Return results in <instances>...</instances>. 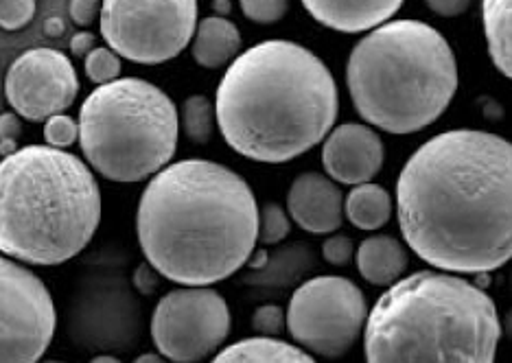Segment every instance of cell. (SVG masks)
<instances>
[{"label":"cell","mask_w":512,"mask_h":363,"mask_svg":"<svg viewBox=\"0 0 512 363\" xmlns=\"http://www.w3.org/2000/svg\"><path fill=\"white\" fill-rule=\"evenodd\" d=\"M44 140L46 145L64 149L79 140V125L68 114H55L44 121Z\"/></svg>","instance_id":"obj_26"},{"label":"cell","mask_w":512,"mask_h":363,"mask_svg":"<svg viewBox=\"0 0 512 363\" xmlns=\"http://www.w3.org/2000/svg\"><path fill=\"white\" fill-rule=\"evenodd\" d=\"M232 329L226 298L211 287H182L162 296L151 315V339L173 363H200L224 346Z\"/></svg>","instance_id":"obj_10"},{"label":"cell","mask_w":512,"mask_h":363,"mask_svg":"<svg viewBox=\"0 0 512 363\" xmlns=\"http://www.w3.org/2000/svg\"><path fill=\"white\" fill-rule=\"evenodd\" d=\"M92 49H97V38L90 31H81V33L73 35V40H71L73 55L86 57Z\"/></svg>","instance_id":"obj_33"},{"label":"cell","mask_w":512,"mask_h":363,"mask_svg":"<svg viewBox=\"0 0 512 363\" xmlns=\"http://www.w3.org/2000/svg\"><path fill=\"white\" fill-rule=\"evenodd\" d=\"M322 27L340 33H364L386 25L405 0H300Z\"/></svg>","instance_id":"obj_15"},{"label":"cell","mask_w":512,"mask_h":363,"mask_svg":"<svg viewBox=\"0 0 512 363\" xmlns=\"http://www.w3.org/2000/svg\"><path fill=\"white\" fill-rule=\"evenodd\" d=\"M287 213L309 234H333L344 224V195L329 175L300 173L289 186Z\"/></svg>","instance_id":"obj_14"},{"label":"cell","mask_w":512,"mask_h":363,"mask_svg":"<svg viewBox=\"0 0 512 363\" xmlns=\"http://www.w3.org/2000/svg\"><path fill=\"white\" fill-rule=\"evenodd\" d=\"M22 134V125L16 112H7L0 116V154L9 156L16 151V143Z\"/></svg>","instance_id":"obj_29"},{"label":"cell","mask_w":512,"mask_h":363,"mask_svg":"<svg viewBox=\"0 0 512 363\" xmlns=\"http://www.w3.org/2000/svg\"><path fill=\"white\" fill-rule=\"evenodd\" d=\"M77 125L88 165L110 182L134 184L171 162L178 149L180 112L165 90L125 77L92 90Z\"/></svg>","instance_id":"obj_7"},{"label":"cell","mask_w":512,"mask_h":363,"mask_svg":"<svg viewBox=\"0 0 512 363\" xmlns=\"http://www.w3.org/2000/svg\"><path fill=\"white\" fill-rule=\"evenodd\" d=\"M90 363H123L121 359H116L112 355H101V357H95Z\"/></svg>","instance_id":"obj_35"},{"label":"cell","mask_w":512,"mask_h":363,"mask_svg":"<svg viewBox=\"0 0 512 363\" xmlns=\"http://www.w3.org/2000/svg\"><path fill=\"white\" fill-rule=\"evenodd\" d=\"M510 294H512V274H510Z\"/></svg>","instance_id":"obj_36"},{"label":"cell","mask_w":512,"mask_h":363,"mask_svg":"<svg viewBox=\"0 0 512 363\" xmlns=\"http://www.w3.org/2000/svg\"><path fill=\"white\" fill-rule=\"evenodd\" d=\"M241 51V33L235 22L221 16H208L197 22L191 40L193 60L202 68L217 70L237 60Z\"/></svg>","instance_id":"obj_17"},{"label":"cell","mask_w":512,"mask_h":363,"mask_svg":"<svg viewBox=\"0 0 512 363\" xmlns=\"http://www.w3.org/2000/svg\"><path fill=\"white\" fill-rule=\"evenodd\" d=\"M101 191L71 151L20 147L0 160V252L29 265H62L95 237Z\"/></svg>","instance_id":"obj_5"},{"label":"cell","mask_w":512,"mask_h":363,"mask_svg":"<svg viewBox=\"0 0 512 363\" xmlns=\"http://www.w3.org/2000/svg\"><path fill=\"white\" fill-rule=\"evenodd\" d=\"M134 285L138 291H143L145 296L154 294L158 289V272L145 261L143 265H138V269L134 272Z\"/></svg>","instance_id":"obj_32"},{"label":"cell","mask_w":512,"mask_h":363,"mask_svg":"<svg viewBox=\"0 0 512 363\" xmlns=\"http://www.w3.org/2000/svg\"><path fill=\"white\" fill-rule=\"evenodd\" d=\"M134 363H169V359H165L162 355H156V353H145L138 359H134Z\"/></svg>","instance_id":"obj_34"},{"label":"cell","mask_w":512,"mask_h":363,"mask_svg":"<svg viewBox=\"0 0 512 363\" xmlns=\"http://www.w3.org/2000/svg\"><path fill=\"white\" fill-rule=\"evenodd\" d=\"M368 320L364 291L344 276H316L289 300L287 331L309 355L340 359L362 337Z\"/></svg>","instance_id":"obj_9"},{"label":"cell","mask_w":512,"mask_h":363,"mask_svg":"<svg viewBox=\"0 0 512 363\" xmlns=\"http://www.w3.org/2000/svg\"><path fill=\"white\" fill-rule=\"evenodd\" d=\"M397 217L418 259L449 274H491L512 261V143L449 130L407 158Z\"/></svg>","instance_id":"obj_1"},{"label":"cell","mask_w":512,"mask_h":363,"mask_svg":"<svg viewBox=\"0 0 512 363\" xmlns=\"http://www.w3.org/2000/svg\"><path fill=\"white\" fill-rule=\"evenodd\" d=\"M136 234L160 276L211 287L248 265L259 243V204L237 171L213 160H180L145 186Z\"/></svg>","instance_id":"obj_2"},{"label":"cell","mask_w":512,"mask_h":363,"mask_svg":"<svg viewBox=\"0 0 512 363\" xmlns=\"http://www.w3.org/2000/svg\"><path fill=\"white\" fill-rule=\"evenodd\" d=\"M392 213V195L377 182H364L353 186L351 193L344 199V217L357 230H381L392 219Z\"/></svg>","instance_id":"obj_19"},{"label":"cell","mask_w":512,"mask_h":363,"mask_svg":"<svg viewBox=\"0 0 512 363\" xmlns=\"http://www.w3.org/2000/svg\"><path fill=\"white\" fill-rule=\"evenodd\" d=\"M355 256V243L346 234H331L322 243V259L333 267H346Z\"/></svg>","instance_id":"obj_28"},{"label":"cell","mask_w":512,"mask_h":363,"mask_svg":"<svg viewBox=\"0 0 512 363\" xmlns=\"http://www.w3.org/2000/svg\"><path fill=\"white\" fill-rule=\"evenodd\" d=\"M38 0H0V29H25L36 16Z\"/></svg>","instance_id":"obj_25"},{"label":"cell","mask_w":512,"mask_h":363,"mask_svg":"<svg viewBox=\"0 0 512 363\" xmlns=\"http://www.w3.org/2000/svg\"><path fill=\"white\" fill-rule=\"evenodd\" d=\"M289 232H292V217L281 204L267 202L259 208V243L276 245L285 241Z\"/></svg>","instance_id":"obj_22"},{"label":"cell","mask_w":512,"mask_h":363,"mask_svg":"<svg viewBox=\"0 0 512 363\" xmlns=\"http://www.w3.org/2000/svg\"><path fill=\"white\" fill-rule=\"evenodd\" d=\"M197 9V0H103L101 35L123 60L158 66L191 44Z\"/></svg>","instance_id":"obj_8"},{"label":"cell","mask_w":512,"mask_h":363,"mask_svg":"<svg viewBox=\"0 0 512 363\" xmlns=\"http://www.w3.org/2000/svg\"><path fill=\"white\" fill-rule=\"evenodd\" d=\"M482 25L493 66L512 81V0H482Z\"/></svg>","instance_id":"obj_20"},{"label":"cell","mask_w":512,"mask_h":363,"mask_svg":"<svg viewBox=\"0 0 512 363\" xmlns=\"http://www.w3.org/2000/svg\"><path fill=\"white\" fill-rule=\"evenodd\" d=\"M215 103L204 95H193L182 103L180 130L195 145H206L215 134Z\"/></svg>","instance_id":"obj_21"},{"label":"cell","mask_w":512,"mask_h":363,"mask_svg":"<svg viewBox=\"0 0 512 363\" xmlns=\"http://www.w3.org/2000/svg\"><path fill=\"white\" fill-rule=\"evenodd\" d=\"M504 335L495 300L458 274H410L372 304L366 363H495Z\"/></svg>","instance_id":"obj_4"},{"label":"cell","mask_w":512,"mask_h":363,"mask_svg":"<svg viewBox=\"0 0 512 363\" xmlns=\"http://www.w3.org/2000/svg\"><path fill=\"white\" fill-rule=\"evenodd\" d=\"M252 329L261 337H278L287 329V311L278 304H263L252 313Z\"/></svg>","instance_id":"obj_27"},{"label":"cell","mask_w":512,"mask_h":363,"mask_svg":"<svg viewBox=\"0 0 512 363\" xmlns=\"http://www.w3.org/2000/svg\"><path fill=\"white\" fill-rule=\"evenodd\" d=\"M84 68L90 81H95L99 86L110 84V81H116L121 75V57L112 49H106V46H97V49H92L86 55Z\"/></svg>","instance_id":"obj_23"},{"label":"cell","mask_w":512,"mask_h":363,"mask_svg":"<svg viewBox=\"0 0 512 363\" xmlns=\"http://www.w3.org/2000/svg\"><path fill=\"white\" fill-rule=\"evenodd\" d=\"M44 363H62V361H44Z\"/></svg>","instance_id":"obj_37"},{"label":"cell","mask_w":512,"mask_h":363,"mask_svg":"<svg viewBox=\"0 0 512 363\" xmlns=\"http://www.w3.org/2000/svg\"><path fill=\"white\" fill-rule=\"evenodd\" d=\"M221 136L239 156L283 165L335 127L340 90L320 57L292 40H265L232 60L215 95Z\"/></svg>","instance_id":"obj_3"},{"label":"cell","mask_w":512,"mask_h":363,"mask_svg":"<svg viewBox=\"0 0 512 363\" xmlns=\"http://www.w3.org/2000/svg\"><path fill=\"white\" fill-rule=\"evenodd\" d=\"M243 16L256 25H274V22L283 20L289 0H239Z\"/></svg>","instance_id":"obj_24"},{"label":"cell","mask_w":512,"mask_h":363,"mask_svg":"<svg viewBox=\"0 0 512 363\" xmlns=\"http://www.w3.org/2000/svg\"><path fill=\"white\" fill-rule=\"evenodd\" d=\"M79 79L68 55L57 49H31L11 62L5 75V97L22 119L49 121L64 114L77 99Z\"/></svg>","instance_id":"obj_12"},{"label":"cell","mask_w":512,"mask_h":363,"mask_svg":"<svg viewBox=\"0 0 512 363\" xmlns=\"http://www.w3.org/2000/svg\"><path fill=\"white\" fill-rule=\"evenodd\" d=\"M322 143V165L333 182L357 186L372 182L383 169L386 149L370 125H337Z\"/></svg>","instance_id":"obj_13"},{"label":"cell","mask_w":512,"mask_h":363,"mask_svg":"<svg viewBox=\"0 0 512 363\" xmlns=\"http://www.w3.org/2000/svg\"><path fill=\"white\" fill-rule=\"evenodd\" d=\"M425 3L442 18H458L471 7L473 0H425Z\"/></svg>","instance_id":"obj_31"},{"label":"cell","mask_w":512,"mask_h":363,"mask_svg":"<svg viewBox=\"0 0 512 363\" xmlns=\"http://www.w3.org/2000/svg\"><path fill=\"white\" fill-rule=\"evenodd\" d=\"M68 14H71V20L75 25L88 27L92 25V20L101 16V0H71Z\"/></svg>","instance_id":"obj_30"},{"label":"cell","mask_w":512,"mask_h":363,"mask_svg":"<svg viewBox=\"0 0 512 363\" xmlns=\"http://www.w3.org/2000/svg\"><path fill=\"white\" fill-rule=\"evenodd\" d=\"M355 261L362 278L375 287H390L399 283L407 263H410L405 245L399 239L388 237V234H375V237H368L359 243V248L355 250Z\"/></svg>","instance_id":"obj_16"},{"label":"cell","mask_w":512,"mask_h":363,"mask_svg":"<svg viewBox=\"0 0 512 363\" xmlns=\"http://www.w3.org/2000/svg\"><path fill=\"white\" fill-rule=\"evenodd\" d=\"M55 326V302L44 280L0 256V363H38Z\"/></svg>","instance_id":"obj_11"},{"label":"cell","mask_w":512,"mask_h":363,"mask_svg":"<svg viewBox=\"0 0 512 363\" xmlns=\"http://www.w3.org/2000/svg\"><path fill=\"white\" fill-rule=\"evenodd\" d=\"M211 363H318L305 348L278 337H248L226 346Z\"/></svg>","instance_id":"obj_18"},{"label":"cell","mask_w":512,"mask_h":363,"mask_svg":"<svg viewBox=\"0 0 512 363\" xmlns=\"http://www.w3.org/2000/svg\"><path fill=\"white\" fill-rule=\"evenodd\" d=\"M458 62L445 35L423 20H390L359 40L346 64L357 114L388 134H416L447 112Z\"/></svg>","instance_id":"obj_6"}]
</instances>
